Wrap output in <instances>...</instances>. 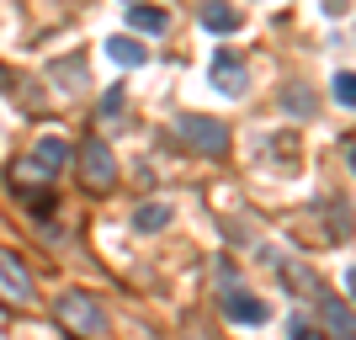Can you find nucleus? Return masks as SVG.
I'll return each instance as SVG.
<instances>
[{"label":"nucleus","mask_w":356,"mask_h":340,"mask_svg":"<svg viewBox=\"0 0 356 340\" xmlns=\"http://www.w3.org/2000/svg\"><path fill=\"white\" fill-rule=\"evenodd\" d=\"M181 144H192L197 154H229V128H223L218 118H202V112H186V118L176 122Z\"/></svg>","instance_id":"1"},{"label":"nucleus","mask_w":356,"mask_h":340,"mask_svg":"<svg viewBox=\"0 0 356 340\" xmlns=\"http://www.w3.org/2000/svg\"><path fill=\"white\" fill-rule=\"evenodd\" d=\"M335 102H341V106H356V74H351V70L335 74Z\"/></svg>","instance_id":"14"},{"label":"nucleus","mask_w":356,"mask_h":340,"mask_svg":"<svg viewBox=\"0 0 356 340\" xmlns=\"http://www.w3.org/2000/svg\"><path fill=\"white\" fill-rule=\"evenodd\" d=\"M106 54H112V64H118V70H138V64L149 59V48L138 43V38H112V43H106Z\"/></svg>","instance_id":"8"},{"label":"nucleus","mask_w":356,"mask_h":340,"mask_svg":"<svg viewBox=\"0 0 356 340\" xmlns=\"http://www.w3.org/2000/svg\"><path fill=\"white\" fill-rule=\"evenodd\" d=\"M287 340H319V330H314V325H303V319H298V325L287 330Z\"/></svg>","instance_id":"15"},{"label":"nucleus","mask_w":356,"mask_h":340,"mask_svg":"<svg viewBox=\"0 0 356 340\" xmlns=\"http://www.w3.org/2000/svg\"><path fill=\"white\" fill-rule=\"evenodd\" d=\"M59 319L74 330V335H106V314L96 309V298H86V293H64L59 298Z\"/></svg>","instance_id":"2"},{"label":"nucleus","mask_w":356,"mask_h":340,"mask_svg":"<svg viewBox=\"0 0 356 340\" xmlns=\"http://www.w3.org/2000/svg\"><path fill=\"white\" fill-rule=\"evenodd\" d=\"M128 22H134L138 32H165V22H170V16H165L160 6H134V11H128Z\"/></svg>","instance_id":"13"},{"label":"nucleus","mask_w":356,"mask_h":340,"mask_svg":"<svg viewBox=\"0 0 356 340\" xmlns=\"http://www.w3.org/2000/svg\"><path fill=\"white\" fill-rule=\"evenodd\" d=\"M208 80L223 90V96H239V90H245V64H239L234 54H218L213 70H208Z\"/></svg>","instance_id":"7"},{"label":"nucleus","mask_w":356,"mask_h":340,"mask_svg":"<svg viewBox=\"0 0 356 340\" xmlns=\"http://www.w3.org/2000/svg\"><path fill=\"white\" fill-rule=\"evenodd\" d=\"M80 176H86L90 192H112V186H118V160H112V149H106L102 138H90V144L80 149Z\"/></svg>","instance_id":"3"},{"label":"nucleus","mask_w":356,"mask_h":340,"mask_svg":"<svg viewBox=\"0 0 356 340\" xmlns=\"http://www.w3.org/2000/svg\"><path fill=\"white\" fill-rule=\"evenodd\" d=\"M64 165H70V144L64 138H38V149H32V160H27V170H38V176H59Z\"/></svg>","instance_id":"5"},{"label":"nucleus","mask_w":356,"mask_h":340,"mask_svg":"<svg viewBox=\"0 0 356 340\" xmlns=\"http://www.w3.org/2000/svg\"><path fill=\"white\" fill-rule=\"evenodd\" d=\"M0 298L6 303H32V271L16 255H0Z\"/></svg>","instance_id":"4"},{"label":"nucleus","mask_w":356,"mask_h":340,"mask_svg":"<svg viewBox=\"0 0 356 340\" xmlns=\"http://www.w3.org/2000/svg\"><path fill=\"white\" fill-rule=\"evenodd\" d=\"M202 27L208 32H239V11L229 0H208V6H202Z\"/></svg>","instance_id":"9"},{"label":"nucleus","mask_w":356,"mask_h":340,"mask_svg":"<svg viewBox=\"0 0 356 340\" xmlns=\"http://www.w3.org/2000/svg\"><path fill=\"white\" fill-rule=\"evenodd\" d=\"M48 74L64 80V90H74V86H86V59H59V64H48Z\"/></svg>","instance_id":"12"},{"label":"nucleus","mask_w":356,"mask_h":340,"mask_svg":"<svg viewBox=\"0 0 356 340\" xmlns=\"http://www.w3.org/2000/svg\"><path fill=\"white\" fill-rule=\"evenodd\" d=\"M165 223H170V202H144L134 213V229H138V234H160Z\"/></svg>","instance_id":"10"},{"label":"nucleus","mask_w":356,"mask_h":340,"mask_svg":"<svg viewBox=\"0 0 356 340\" xmlns=\"http://www.w3.org/2000/svg\"><path fill=\"white\" fill-rule=\"evenodd\" d=\"M325 330L335 340H351V309H346L341 298H325Z\"/></svg>","instance_id":"11"},{"label":"nucleus","mask_w":356,"mask_h":340,"mask_svg":"<svg viewBox=\"0 0 356 340\" xmlns=\"http://www.w3.org/2000/svg\"><path fill=\"white\" fill-rule=\"evenodd\" d=\"M223 314H229L234 325H266V303H261L255 293H239V287L223 293Z\"/></svg>","instance_id":"6"}]
</instances>
